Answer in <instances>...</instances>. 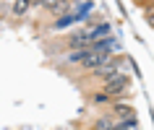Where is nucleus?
I'll return each mask as SVG.
<instances>
[{
	"instance_id": "obj_1",
	"label": "nucleus",
	"mask_w": 154,
	"mask_h": 130,
	"mask_svg": "<svg viewBox=\"0 0 154 130\" xmlns=\"http://www.w3.org/2000/svg\"><path fill=\"white\" fill-rule=\"evenodd\" d=\"M73 63H79V65H84V68H102V65H107L110 63V55L107 52H94V49H86V52H79V55H73L71 57Z\"/></svg>"
},
{
	"instance_id": "obj_2",
	"label": "nucleus",
	"mask_w": 154,
	"mask_h": 130,
	"mask_svg": "<svg viewBox=\"0 0 154 130\" xmlns=\"http://www.w3.org/2000/svg\"><path fill=\"white\" fill-rule=\"evenodd\" d=\"M128 75H120V73H112L110 78H105V94H110V96H115V94H128Z\"/></svg>"
},
{
	"instance_id": "obj_3",
	"label": "nucleus",
	"mask_w": 154,
	"mask_h": 130,
	"mask_svg": "<svg viewBox=\"0 0 154 130\" xmlns=\"http://www.w3.org/2000/svg\"><path fill=\"white\" fill-rule=\"evenodd\" d=\"M112 114L115 117H120V120H133V109L128 104H115L112 107Z\"/></svg>"
},
{
	"instance_id": "obj_4",
	"label": "nucleus",
	"mask_w": 154,
	"mask_h": 130,
	"mask_svg": "<svg viewBox=\"0 0 154 130\" xmlns=\"http://www.w3.org/2000/svg\"><path fill=\"white\" fill-rule=\"evenodd\" d=\"M24 10H26V0H16V5H13V13H16V16H21Z\"/></svg>"
},
{
	"instance_id": "obj_5",
	"label": "nucleus",
	"mask_w": 154,
	"mask_h": 130,
	"mask_svg": "<svg viewBox=\"0 0 154 130\" xmlns=\"http://www.w3.org/2000/svg\"><path fill=\"white\" fill-rule=\"evenodd\" d=\"M146 21H149V26H154V13H146Z\"/></svg>"
}]
</instances>
